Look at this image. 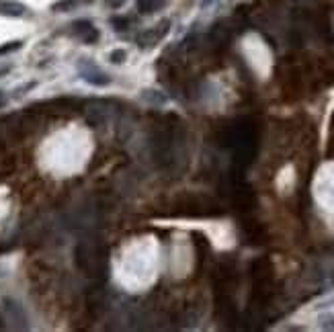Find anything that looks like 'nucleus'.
<instances>
[{"mask_svg":"<svg viewBox=\"0 0 334 332\" xmlns=\"http://www.w3.org/2000/svg\"><path fill=\"white\" fill-rule=\"evenodd\" d=\"M21 41H10V43H6V45H0V55H4V53H10V51H17V49H21Z\"/></svg>","mask_w":334,"mask_h":332,"instance_id":"obj_9","label":"nucleus"},{"mask_svg":"<svg viewBox=\"0 0 334 332\" xmlns=\"http://www.w3.org/2000/svg\"><path fill=\"white\" fill-rule=\"evenodd\" d=\"M168 25H170V21L166 19V21H162V25H160V29L156 27V29H150V31H144L140 37H137V45L140 47H150L152 43H158V41L168 33Z\"/></svg>","mask_w":334,"mask_h":332,"instance_id":"obj_2","label":"nucleus"},{"mask_svg":"<svg viewBox=\"0 0 334 332\" xmlns=\"http://www.w3.org/2000/svg\"><path fill=\"white\" fill-rule=\"evenodd\" d=\"M78 2H90V0H78Z\"/></svg>","mask_w":334,"mask_h":332,"instance_id":"obj_12","label":"nucleus"},{"mask_svg":"<svg viewBox=\"0 0 334 332\" xmlns=\"http://www.w3.org/2000/svg\"><path fill=\"white\" fill-rule=\"evenodd\" d=\"M107 4H109L111 8H119V6L125 4V0H107Z\"/></svg>","mask_w":334,"mask_h":332,"instance_id":"obj_10","label":"nucleus"},{"mask_svg":"<svg viewBox=\"0 0 334 332\" xmlns=\"http://www.w3.org/2000/svg\"><path fill=\"white\" fill-rule=\"evenodd\" d=\"M111 25H113L115 31H125L129 27V21L125 19V17H113V19H111Z\"/></svg>","mask_w":334,"mask_h":332,"instance_id":"obj_7","label":"nucleus"},{"mask_svg":"<svg viewBox=\"0 0 334 332\" xmlns=\"http://www.w3.org/2000/svg\"><path fill=\"white\" fill-rule=\"evenodd\" d=\"M80 72H82V78H84L88 84H92V86H107L109 82H111V78L107 76V74H103V72H99L94 68V64H90V68L88 70H84V68H80Z\"/></svg>","mask_w":334,"mask_h":332,"instance_id":"obj_3","label":"nucleus"},{"mask_svg":"<svg viewBox=\"0 0 334 332\" xmlns=\"http://www.w3.org/2000/svg\"><path fill=\"white\" fill-rule=\"evenodd\" d=\"M109 60L113 62V64H123L125 60H127V51H125V49H115V51H111Z\"/></svg>","mask_w":334,"mask_h":332,"instance_id":"obj_8","label":"nucleus"},{"mask_svg":"<svg viewBox=\"0 0 334 332\" xmlns=\"http://www.w3.org/2000/svg\"><path fill=\"white\" fill-rule=\"evenodd\" d=\"M72 31H74V35L82 37V41H84V43H94V41H99V37H101L99 29H96V27H94L90 21H86V19L74 21V23H72Z\"/></svg>","mask_w":334,"mask_h":332,"instance_id":"obj_1","label":"nucleus"},{"mask_svg":"<svg viewBox=\"0 0 334 332\" xmlns=\"http://www.w3.org/2000/svg\"><path fill=\"white\" fill-rule=\"evenodd\" d=\"M162 6L160 0H137V10L142 12V15H152L154 10H158Z\"/></svg>","mask_w":334,"mask_h":332,"instance_id":"obj_5","label":"nucleus"},{"mask_svg":"<svg viewBox=\"0 0 334 332\" xmlns=\"http://www.w3.org/2000/svg\"><path fill=\"white\" fill-rule=\"evenodd\" d=\"M160 2H164V0H160Z\"/></svg>","mask_w":334,"mask_h":332,"instance_id":"obj_13","label":"nucleus"},{"mask_svg":"<svg viewBox=\"0 0 334 332\" xmlns=\"http://www.w3.org/2000/svg\"><path fill=\"white\" fill-rule=\"evenodd\" d=\"M76 4H78V0H60V2H55L51 6V10H55V12H68V10H72Z\"/></svg>","mask_w":334,"mask_h":332,"instance_id":"obj_6","label":"nucleus"},{"mask_svg":"<svg viewBox=\"0 0 334 332\" xmlns=\"http://www.w3.org/2000/svg\"><path fill=\"white\" fill-rule=\"evenodd\" d=\"M4 103H6V96H4V94H0V107H2Z\"/></svg>","mask_w":334,"mask_h":332,"instance_id":"obj_11","label":"nucleus"},{"mask_svg":"<svg viewBox=\"0 0 334 332\" xmlns=\"http://www.w3.org/2000/svg\"><path fill=\"white\" fill-rule=\"evenodd\" d=\"M25 10L27 8L21 2H2L0 4V15H4V17H23Z\"/></svg>","mask_w":334,"mask_h":332,"instance_id":"obj_4","label":"nucleus"}]
</instances>
